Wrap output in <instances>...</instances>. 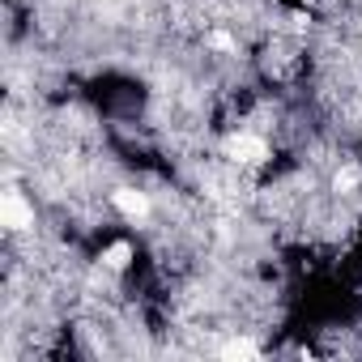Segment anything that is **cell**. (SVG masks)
I'll list each match as a JSON object with an SVG mask.
<instances>
[{
  "label": "cell",
  "instance_id": "obj_1",
  "mask_svg": "<svg viewBox=\"0 0 362 362\" xmlns=\"http://www.w3.org/2000/svg\"><path fill=\"white\" fill-rule=\"evenodd\" d=\"M0 226H5V230H30L35 226V205L22 197V192H5V197H0Z\"/></svg>",
  "mask_w": 362,
  "mask_h": 362
},
{
  "label": "cell",
  "instance_id": "obj_2",
  "mask_svg": "<svg viewBox=\"0 0 362 362\" xmlns=\"http://www.w3.org/2000/svg\"><path fill=\"white\" fill-rule=\"evenodd\" d=\"M226 158H230L235 166H260V162L269 158V145H264L260 136H252V132H235V136L226 141Z\"/></svg>",
  "mask_w": 362,
  "mask_h": 362
},
{
  "label": "cell",
  "instance_id": "obj_3",
  "mask_svg": "<svg viewBox=\"0 0 362 362\" xmlns=\"http://www.w3.org/2000/svg\"><path fill=\"white\" fill-rule=\"evenodd\" d=\"M111 205H115L128 222H145V218H149V209H153V205H149V197H145V192H136V188H115V192H111Z\"/></svg>",
  "mask_w": 362,
  "mask_h": 362
},
{
  "label": "cell",
  "instance_id": "obj_4",
  "mask_svg": "<svg viewBox=\"0 0 362 362\" xmlns=\"http://www.w3.org/2000/svg\"><path fill=\"white\" fill-rule=\"evenodd\" d=\"M98 260H103V269L119 273V269H128V260H132V243H128V239H115V243H111Z\"/></svg>",
  "mask_w": 362,
  "mask_h": 362
},
{
  "label": "cell",
  "instance_id": "obj_5",
  "mask_svg": "<svg viewBox=\"0 0 362 362\" xmlns=\"http://www.w3.org/2000/svg\"><path fill=\"white\" fill-rule=\"evenodd\" d=\"M358 184H362V170H358V166H341V170L332 175V188H337V192H354Z\"/></svg>",
  "mask_w": 362,
  "mask_h": 362
},
{
  "label": "cell",
  "instance_id": "obj_6",
  "mask_svg": "<svg viewBox=\"0 0 362 362\" xmlns=\"http://www.w3.org/2000/svg\"><path fill=\"white\" fill-rule=\"evenodd\" d=\"M222 354H226V358H256V345H252V341H226Z\"/></svg>",
  "mask_w": 362,
  "mask_h": 362
},
{
  "label": "cell",
  "instance_id": "obj_7",
  "mask_svg": "<svg viewBox=\"0 0 362 362\" xmlns=\"http://www.w3.org/2000/svg\"><path fill=\"white\" fill-rule=\"evenodd\" d=\"M209 47H218V52H235V39H230L226 30H218V35H209Z\"/></svg>",
  "mask_w": 362,
  "mask_h": 362
}]
</instances>
